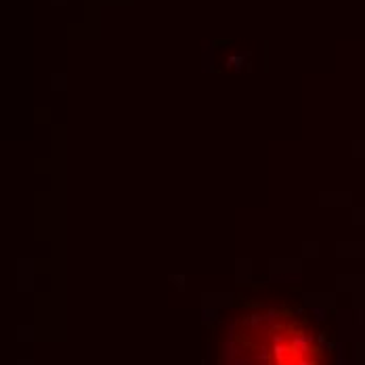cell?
<instances>
[{"label": "cell", "mask_w": 365, "mask_h": 365, "mask_svg": "<svg viewBox=\"0 0 365 365\" xmlns=\"http://www.w3.org/2000/svg\"><path fill=\"white\" fill-rule=\"evenodd\" d=\"M229 365H326V355L302 319L286 309H267L235 322Z\"/></svg>", "instance_id": "cell-1"}]
</instances>
